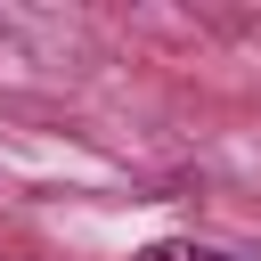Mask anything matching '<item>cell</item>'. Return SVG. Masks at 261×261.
Segmentation results:
<instances>
[{
  "mask_svg": "<svg viewBox=\"0 0 261 261\" xmlns=\"http://www.w3.org/2000/svg\"><path fill=\"white\" fill-rule=\"evenodd\" d=\"M139 261H237V253H212V245H147Z\"/></svg>",
  "mask_w": 261,
  "mask_h": 261,
  "instance_id": "obj_1",
  "label": "cell"
}]
</instances>
